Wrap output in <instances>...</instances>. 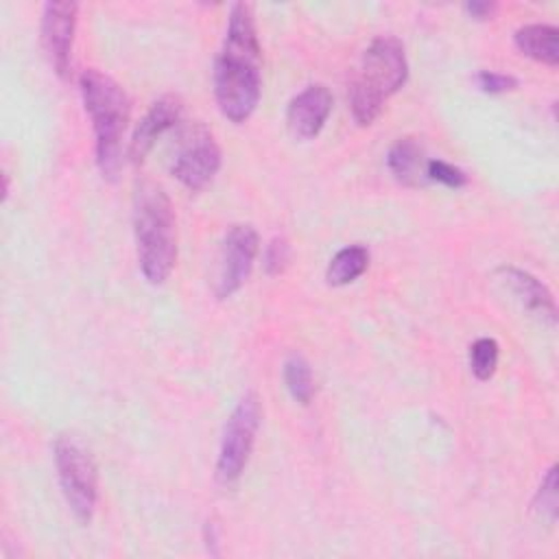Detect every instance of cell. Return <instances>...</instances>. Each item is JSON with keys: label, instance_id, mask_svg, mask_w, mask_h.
Here are the masks:
<instances>
[{"label": "cell", "instance_id": "obj_1", "mask_svg": "<svg viewBox=\"0 0 559 559\" xmlns=\"http://www.w3.org/2000/svg\"><path fill=\"white\" fill-rule=\"evenodd\" d=\"M262 52L253 20V7L236 2L221 52L214 63V96L221 114L240 124L260 103L262 92Z\"/></svg>", "mask_w": 559, "mask_h": 559}, {"label": "cell", "instance_id": "obj_2", "mask_svg": "<svg viewBox=\"0 0 559 559\" xmlns=\"http://www.w3.org/2000/svg\"><path fill=\"white\" fill-rule=\"evenodd\" d=\"M133 231L142 275L162 284L175 269V214L168 194L153 181H142L133 194Z\"/></svg>", "mask_w": 559, "mask_h": 559}, {"label": "cell", "instance_id": "obj_3", "mask_svg": "<svg viewBox=\"0 0 559 559\" xmlns=\"http://www.w3.org/2000/svg\"><path fill=\"white\" fill-rule=\"evenodd\" d=\"M79 90L94 127L96 164L105 179H116L122 166V135L129 122V98L111 76L94 68L81 74Z\"/></svg>", "mask_w": 559, "mask_h": 559}, {"label": "cell", "instance_id": "obj_4", "mask_svg": "<svg viewBox=\"0 0 559 559\" xmlns=\"http://www.w3.org/2000/svg\"><path fill=\"white\" fill-rule=\"evenodd\" d=\"M55 465L72 515L81 524H87L94 518L98 500V474L90 450L76 437L61 435L55 441Z\"/></svg>", "mask_w": 559, "mask_h": 559}, {"label": "cell", "instance_id": "obj_5", "mask_svg": "<svg viewBox=\"0 0 559 559\" xmlns=\"http://www.w3.org/2000/svg\"><path fill=\"white\" fill-rule=\"evenodd\" d=\"M260 419H262V406L258 395L245 393L236 404V408L231 411L223 430V441H221L218 461H216V478L221 485L229 487L242 476L255 443Z\"/></svg>", "mask_w": 559, "mask_h": 559}, {"label": "cell", "instance_id": "obj_6", "mask_svg": "<svg viewBox=\"0 0 559 559\" xmlns=\"http://www.w3.org/2000/svg\"><path fill=\"white\" fill-rule=\"evenodd\" d=\"M218 168L221 148L214 135L203 124L183 129L170 162L173 177H177L188 190H201L214 179Z\"/></svg>", "mask_w": 559, "mask_h": 559}, {"label": "cell", "instance_id": "obj_7", "mask_svg": "<svg viewBox=\"0 0 559 559\" xmlns=\"http://www.w3.org/2000/svg\"><path fill=\"white\" fill-rule=\"evenodd\" d=\"M406 79L408 61L402 41L393 35L376 37L362 55V68L356 81L386 100L391 94L404 87Z\"/></svg>", "mask_w": 559, "mask_h": 559}, {"label": "cell", "instance_id": "obj_8", "mask_svg": "<svg viewBox=\"0 0 559 559\" xmlns=\"http://www.w3.org/2000/svg\"><path fill=\"white\" fill-rule=\"evenodd\" d=\"M260 238L251 225H231L221 247V269L216 280V297H231L249 277L258 255Z\"/></svg>", "mask_w": 559, "mask_h": 559}, {"label": "cell", "instance_id": "obj_9", "mask_svg": "<svg viewBox=\"0 0 559 559\" xmlns=\"http://www.w3.org/2000/svg\"><path fill=\"white\" fill-rule=\"evenodd\" d=\"M76 2H46L41 13V41L55 72L68 79L72 72V41L76 28Z\"/></svg>", "mask_w": 559, "mask_h": 559}, {"label": "cell", "instance_id": "obj_10", "mask_svg": "<svg viewBox=\"0 0 559 559\" xmlns=\"http://www.w3.org/2000/svg\"><path fill=\"white\" fill-rule=\"evenodd\" d=\"M332 111V94L325 85H308L286 109V124L297 140H312L323 129Z\"/></svg>", "mask_w": 559, "mask_h": 559}, {"label": "cell", "instance_id": "obj_11", "mask_svg": "<svg viewBox=\"0 0 559 559\" xmlns=\"http://www.w3.org/2000/svg\"><path fill=\"white\" fill-rule=\"evenodd\" d=\"M181 114H183V105L177 96H162L159 100H155L133 131V138L129 142V159L133 164H142L144 157L155 146L157 138H162L166 131L177 127V122L181 120Z\"/></svg>", "mask_w": 559, "mask_h": 559}, {"label": "cell", "instance_id": "obj_12", "mask_svg": "<svg viewBox=\"0 0 559 559\" xmlns=\"http://www.w3.org/2000/svg\"><path fill=\"white\" fill-rule=\"evenodd\" d=\"M500 282L509 288V293L533 314L548 321L550 325L557 321V306L550 290L528 271L518 266H500L498 269Z\"/></svg>", "mask_w": 559, "mask_h": 559}, {"label": "cell", "instance_id": "obj_13", "mask_svg": "<svg viewBox=\"0 0 559 559\" xmlns=\"http://www.w3.org/2000/svg\"><path fill=\"white\" fill-rule=\"evenodd\" d=\"M386 166L393 177L406 188H419L428 183V159L424 146L415 138H400L386 153Z\"/></svg>", "mask_w": 559, "mask_h": 559}, {"label": "cell", "instance_id": "obj_14", "mask_svg": "<svg viewBox=\"0 0 559 559\" xmlns=\"http://www.w3.org/2000/svg\"><path fill=\"white\" fill-rule=\"evenodd\" d=\"M522 55L555 68L559 63V31L550 24H526L513 35Z\"/></svg>", "mask_w": 559, "mask_h": 559}, {"label": "cell", "instance_id": "obj_15", "mask_svg": "<svg viewBox=\"0 0 559 559\" xmlns=\"http://www.w3.org/2000/svg\"><path fill=\"white\" fill-rule=\"evenodd\" d=\"M369 266V251L362 245H349L336 251V255L330 260L325 280L330 286H345L360 277Z\"/></svg>", "mask_w": 559, "mask_h": 559}, {"label": "cell", "instance_id": "obj_16", "mask_svg": "<svg viewBox=\"0 0 559 559\" xmlns=\"http://www.w3.org/2000/svg\"><path fill=\"white\" fill-rule=\"evenodd\" d=\"M284 382H286V389L290 391L293 400H297L299 404H310V400L314 395V384H312L310 365L306 362L304 356L290 354L286 358V362H284Z\"/></svg>", "mask_w": 559, "mask_h": 559}, {"label": "cell", "instance_id": "obj_17", "mask_svg": "<svg viewBox=\"0 0 559 559\" xmlns=\"http://www.w3.org/2000/svg\"><path fill=\"white\" fill-rule=\"evenodd\" d=\"M498 367V343L489 336L474 341L469 347V369L478 380H489Z\"/></svg>", "mask_w": 559, "mask_h": 559}, {"label": "cell", "instance_id": "obj_18", "mask_svg": "<svg viewBox=\"0 0 559 559\" xmlns=\"http://www.w3.org/2000/svg\"><path fill=\"white\" fill-rule=\"evenodd\" d=\"M533 507L537 511V515L542 520H546L548 524H552L557 520V465H550L546 476L542 478V485L535 493V500H533Z\"/></svg>", "mask_w": 559, "mask_h": 559}, {"label": "cell", "instance_id": "obj_19", "mask_svg": "<svg viewBox=\"0 0 559 559\" xmlns=\"http://www.w3.org/2000/svg\"><path fill=\"white\" fill-rule=\"evenodd\" d=\"M426 173H428V181H439L448 188H463L467 183V175L461 168L441 159H428Z\"/></svg>", "mask_w": 559, "mask_h": 559}, {"label": "cell", "instance_id": "obj_20", "mask_svg": "<svg viewBox=\"0 0 559 559\" xmlns=\"http://www.w3.org/2000/svg\"><path fill=\"white\" fill-rule=\"evenodd\" d=\"M288 258H290V247H288L286 238L275 236L264 249V271H266V275H280L286 269Z\"/></svg>", "mask_w": 559, "mask_h": 559}, {"label": "cell", "instance_id": "obj_21", "mask_svg": "<svg viewBox=\"0 0 559 559\" xmlns=\"http://www.w3.org/2000/svg\"><path fill=\"white\" fill-rule=\"evenodd\" d=\"M476 85L485 92V94H504L518 87V79L511 74H500V72H491V70H480L476 74Z\"/></svg>", "mask_w": 559, "mask_h": 559}, {"label": "cell", "instance_id": "obj_22", "mask_svg": "<svg viewBox=\"0 0 559 559\" xmlns=\"http://www.w3.org/2000/svg\"><path fill=\"white\" fill-rule=\"evenodd\" d=\"M465 13L472 15L474 20H487L496 13V2H483V0H472V2H465Z\"/></svg>", "mask_w": 559, "mask_h": 559}]
</instances>
